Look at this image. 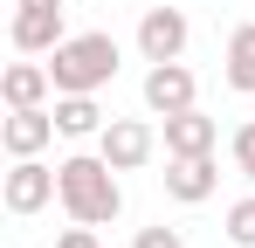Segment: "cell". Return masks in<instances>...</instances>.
I'll list each match as a JSON object with an SVG mask.
<instances>
[{"instance_id": "cell-16", "label": "cell", "mask_w": 255, "mask_h": 248, "mask_svg": "<svg viewBox=\"0 0 255 248\" xmlns=\"http://www.w3.org/2000/svg\"><path fill=\"white\" fill-rule=\"evenodd\" d=\"M131 248H186V235H179V228H138Z\"/></svg>"}, {"instance_id": "cell-3", "label": "cell", "mask_w": 255, "mask_h": 248, "mask_svg": "<svg viewBox=\"0 0 255 248\" xmlns=\"http://www.w3.org/2000/svg\"><path fill=\"white\" fill-rule=\"evenodd\" d=\"M0 200H7L14 221H28V214H42L48 200H62V172L42 165V159H14V172L0 179Z\"/></svg>"}, {"instance_id": "cell-15", "label": "cell", "mask_w": 255, "mask_h": 248, "mask_svg": "<svg viewBox=\"0 0 255 248\" xmlns=\"http://www.w3.org/2000/svg\"><path fill=\"white\" fill-rule=\"evenodd\" d=\"M228 152H235V172H242V179L255 186V124H242V131L228 138Z\"/></svg>"}, {"instance_id": "cell-6", "label": "cell", "mask_w": 255, "mask_h": 248, "mask_svg": "<svg viewBox=\"0 0 255 248\" xmlns=\"http://www.w3.org/2000/svg\"><path fill=\"white\" fill-rule=\"evenodd\" d=\"M97 152L118 165V172H138V165H152V152H159V131L145 118H111L97 131Z\"/></svg>"}, {"instance_id": "cell-5", "label": "cell", "mask_w": 255, "mask_h": 248, "mask_svg": "<svg viewBox=\"0 0 255 248\" xmlns=\"http://www.w3.org/2000/svg\"><path fill=\"white\" fill-rule=\"evenodd\" d=\"M186 41H193V21L179 7H145V21H138V55L145 62H186Z\"/></svg>"}, {"instance_id": "cell-10", "label": "cell", "mask_w": 255, "mask_h": 248, "mask_svg": "<svg viewBox=\"0 0 255 248\" xmlns=\"http://www.w3.org/2000/svg\"><path fill=\"white\" fill-rule=\"evenodd\" d=\"M214 145H221V124H214L200 104L166 118V159H193V152H214Z\"/></svg>"}, {"instance_id": "cell-4", "label": "cell", "mask_w": 255, "mask_h": 248, "mask_svg": "<svg viewBox=\"0 0 255 248\" xmlns=\"http://www.w3.org/2000/svg\"><path fill=\"white\" fill-rule=\"evenodd\" d=\"M62 41H69L62 0H14V48L21 55H55Z\"/></svg>"}, {"instance_id": "cell-1", "label": "cell", "mask_w": 255, "mask_h": 248, "mask_svg": "<svg viewBox=\"0 0 255 248\" xmlns=\"http://www.w3.org/2000/svg\"><path fill=\"white\" fill-rule=\"evenodd\" d=\"M55 172H62V214H69V221L111 228V221L125 214V186H118V165L104 159V152H69V159H55Z\"/></svg>"}, {"instance_id": "cell-13", "label": "cell", "mask_w": 255, "mask_h": 248, "mask_svg": "<svg viewBox=\"0 0 255 248\" xmlns=\"http://www.w3.org/2000/svg\"><path fill=\"white\" fill-rule=\"evenodd\" d=\"M55 124H62V138H97L111 118L97 111V97H90V90H69V97H55Z\"/></svg>"}, {"instance_id": "cell-14", "label": "cell", "mask_w": 255, "mask_h": 248, "mask_svg": "<svg viewBox=\"0 0 255 248\" xmlns=\"http://www.w3.org/2000/svg\"><path fill=\"white\" fill-rule=\"evenodd\" d=\"M228 242H235V248H255V193H242V200L228 207Z\"/></svg>"}, {"instance_id": "cell-8", "label": "cell", "mask_w": 255, "mask_h": 248, "mask_svg": "<svg viewBox=\"0 0 255 248\" xmlns=\"http://www.w3.org/2000/svg\"><path fill=\"white\" fill-rule=\"evenodd\" d=\"M193 69L186 62H152L145 69V111L152 118H172V111H193Z\"/></svg>"}, {"instance_id": "cell-2", "label": "cell", "mask_w": 255, "mask_h": 248, "mask_svg": "<svg viewBox=\"0 0 255 248\" xmlns=\"http://www.w3.org/2000/svg\"><path fill=\"white\" fill-rule=\"evenodd\" d=\"M118 62H125V55H118V35H97V28H90V35H69L55 55H48L55 97H69V90H90V97H97L104 83L118 76Z\"/></svg>"}, {"instance_id": "cell-17", "label": "cell", "mask_w": 255, "mask_h": 248, "mask_svg": "<svg viewBox=\"0 0 255 248\" xmlns=\"http://www.w3.org/2000/svg\"><path fill=\"white\" fill-rule=\"evenodd\" d=\"M55 248H104V242H97V228H90V221H76V228H62V235H55Z\"/></svg>"}, {"instance_id": "cell-12", "label": "cell", "mask_w": 255, "mask_h": 248, "mask_svg": "<svg viewBox=\"0 0 255 248\" xmlns=\"http://www.w3.org/2000/svg\"><path fill=\"white\" fill-rule=\"evenodd\" d=\"M221 76H228V90H235V97H255V21H242V28L228 35Z\"/></svg>"}, {"instance_id": "cell-7", "label": "cell", "mask_w": 255, "mask_h": 248, "mask_svg": "<svg viewBox=\"0 0 255 248\" xmlns=\"http://www.w3.org/2000/svg\"><path fill=\"white\" fill-rule=\"evenodd\" d=\"M55 131H62V124H55V111H48V104H35V111H7L0 145H7V159H42Z\"/></svg>"}, {"instance_id": "cell-9", "label": "cell", "mask_w": 255, "mask_h": 248, "mask_svg": "<svg viewBox=\"0 0 255 248\" xmlns=\"http://www.w3.org/2000/svg\"><path fill=\"white\" fill-rule=\"evenodd\" d=\"M214 186H221V165H214V152H193V159H166V193H172L179 207L214 200Z\"/></svg>"}, {"instance_id": "cell-11", "label": "cell", "mask_w": 255, "mask_h": 248, "mask_svg": "<svg viewBox=\"0 0 255 248\" xmlns=\"http://www.w3.org/2000/svg\"><path fill=\"white\" fill-rule=\"evenodd\" d=\"M48 90H55L48 62H14V69L0 76V97H7V111H35V104H48Z\"/></svg>"}]
</instances>
